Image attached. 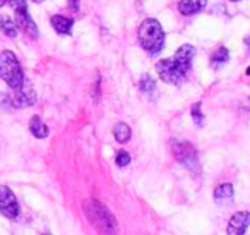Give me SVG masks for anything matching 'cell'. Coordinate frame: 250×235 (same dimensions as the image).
I'll return each mask as SVG.
<instances>
[{
	"mask_svg": "<svg viewBox=\"0 0 250 235\" xmlns=\"http://www.w3.org/2000/svg\"><path fill=\"white\" fill-rule=\"evenodd\" d=\"M249 225H250V213L249 211H238V213H235L229 218L226 232H228V235H243L247 228H249Z\"/></svg>",
	"mask_w": 250,
	"mask_h": 235,
	"instance_id": "10",
	"label": "cell"
},
{
	"mask_svg": "<svg viewBox=\"0 0 250 235\" xmlns=\"http://www.w3.org/2000/svg\"><path fill=\"white\" fill-rule=\"evenodd\" d=\"M233 2H238V0H233Z\"/></svg>",
	"mask_w": 250,
	"mask_h": 235,
	"instance_id": "27",
	"label": "cell"
},
{
	"mask_svg": "<svg viewBox=\"0 0 250 235\" xmlns=\"http://www.w3.org/2000/svg\"><path fill=\"white\" fill-rule=\"evenodd\" d=\"M29 131H31V134L38 139H43L48 136V127H46V124L38 117V115H35V117L29 120Z\"/></svg>",
	"mask_w": 250,
	"mask_h": 235,
	"instance_id": "14",
	"label": "cell"
},
{
	"mask_svg": "<svg viewBox=\"0 0 250 235\" xmlns=\"http://www.w3.org/2000/svg\"><path fill=\"white\" fill-rule=\"evenodd\" d=\"M11 108H14V105H12V98L9 96L7 93H2V91H0V110L9 112Z\"/></svg>",
	"mask_w": 250,
	"mask_h": 235,
	"instance_id": "20",
	"label": "cell"
},
{
	"mask_svg": "<svg viewBox=\"0 0 250 235\" xmlns=\"http://www.w3.org/2000/svg\"><path fill=\"white\" fill-rule=\"evenodd\" d=\"M139 43L147 53L156 55L161 52L165 45V31L161 28L160 21L156 19H146L139 26Z\"/></svg>",
	"mask_w": 250,
	"mask_h": 235,
	"instance_id": "2",
	"label": "cell"
},
{
	"mask_svg": "<svg viewBox=\"0 0 250 235\" xmlns=\"http://www.w3.org/2000/svg\"><path fill=\"white\" fill-rule=\"evenodd\" d=\"M0 31L9 38H16L18 36V24H16V21H12V18L2 14L0 16Z\"/></svg>",
	"mask_w": 250,
	"mask_h": 235,
	"instance_id": "15",
	"label": "cell"
},
{
	"mask_svg": "<svg viewBox=\"0 0 250 235\" xmlns=\"http://www.w3.org/2000/svg\"><path fill=\"white\" fill-rule=\"evenodd\" d=\"M173 153L175 158L187 166L190 172H199V160H197V151L195 148L187 141H175L173 142Z\"/></svg>",
	"mask_w": 250,
	"mask_h": 235,
	"instance_id": "5",
	"label": "cell"
},
{
	"mask_svg": "<svg viewBox=\"0 0 250 235\" xmlns=\"http://www.w3.org/2000/svg\"><path fill=\"white\" fill-rule=\"evenodd\" d=\"M113 136L118 142H127L130 139V136H132V131H130V127L127 124L118 122V124L113 127Z\"/></svg>",
	"mask_w": 250,
	"mask_h": 235,
	"instance_id": "16",
	"label": "cell"
},
{
	"mask_svg": "<svg viewBox=\"0 0 250 235\" xmlns=\"http://www.w3.org/2000/svg\"><path fill=\"white\" fill-rule=\"evenodd\" d=\"M228 59H229V52H228V48H225V47H219L218 50H216L214 53H212V57H211V64L214 67H218L219 64H226L228 62Z\"/></svg>",
	"mask_w": 250,
	"mask_h": 235,
	"instance_id": "17",
	"label": "cell"
},
{
	"mask_svg": "<svg viewBox=\"0 0 250 235\" xmlns=\"http://www.w3.org/2000/svg\"><path fill=\"white\" fill-rule=\"evenodd\" d=\"M67 2H69V7L72 9V11L79 9V0H67Z\"/></svg>",
	"mask_w": 250,
	"mask_h": 235,
	"instance_id": "22",
	"label": "cell"
},
{
	"mask_svg": "<svg viewBox=\"0 0 250 235\" xmlns=\"http://www.w3.org/2000/svg\"><path fill=\"white\" fill-rule=\"evenodd\" d=\"M52 26L59 35H69L70 29H72L74 21L70 18H65V16H53L52 18Z\"/></svg>",
	"mask_w": 250,
	"mask_h": 235,
	"instance_id": "13",
	"label": "cell"
},
{
	"mask_svg": "<svg viewBox=\"0 0 250 235\" xmlns=\"http://www.w3.org/2000/svg\"><path fill=\"white\" fill-rule=\"evenodd\" d=\"M245 45H247V50H249V52H250V36L245 40Z\"/></svg>",
	"mask_w": 250,
	"mask_h": 235,
	"instance_id": "23",
	"label": "cell"
},
{
	"mask_svg": "<svg viewBox=\"0 0 250 235\" xmlns=\"http://www.w3.org/2000/svg\"><path fill=\"white\" fill-rule=\"evenodd\" d=\"M156 70H158V76H160L165 83H170V84H180L185 77L184 74L177 69V66H175L171 59L160 60V62L156 64Z\"/></svg>",
	"mask_w": 250,
	"mask_h": 235,
	"instance_id": "7",
	"label": "cell"
},
{
	"mask_svg": "<svg viewBox=\"0 0 250 235\" xmlns=\"http://www.w3.org/2000/svg\"><path fill=\"white\" fill-rule=\"evenodd\" d=\"M84 214L87 216V220L91 221L94 228L98 230V234L101 235H117L118 234V225L117 218L110 213L104 204H101L96 199H87L83 204Z\"/></svg>",
	"mask_w": 250,
	"mask_h": 235,
	"instance_id": "1",
	"label": "cell"
},
{
	"mask_svg": "<svg viewBox=\"0 0 250 235\" xmlns=\"http://www.w3.org/2000/svg\"><path fill=\"white\" fill-rule=\"evenodd\" d=\"M11 7L14 9V14H16V24H18L19 29L29 35L31 38H38V28H36L35 21L31 19L28 12V5H26V0H7Z\"/></svg>",
	"mask_w": 250,
	"mask_h": 235,
	"instance_id": "4",
	"label": "cell"
},
{
	"mask_svg": "<svg viewBox=\"0 0 250 235\" xmlns=\"http://www.w3.org/2000/svg\"><path fill=\"white\" fill-rule=\"evenodd\" d=\"M194 55H195L194 47H192V45H182L180 48L175 52V55H173V59H171V60H173V64L177 66V69L185 76V74L190 70Z\"/></svg>",
	"mask_w": 250,
	"mask_h": 235,
	"instance_id": "8",
	"label": "cell"
},
{
	"mask_svg": "<svg viewBox=\"0 0 250 235\" xmlns=\"http://www.w3.org/2000/svg\"><path fill=\"white\" fill-rule=\"evenodd\" d=\"M208 5V0H180L178 2V11L184 16H194L201 12Z\"/></svg>",
	"mask_w": 250,
	"mask_h": 235,
	"instance_id": "11",
	"label": "cell"
},
{
	"mask_svg": "<svg viewBox=\"0 0 250 235\" xmlns=\"http://www.w3.org/2000/svg\"><path fill=\"white\" fill-rule=\"evenodd\" d=\"M154 86H156V83H154V79L149 76V74H144L143 79H141V91H144V93H151V91L154 90Z\"/></svg>",
	"mask_w": 250,
	"mask_h": 235,
	"instance_id": "18",
	"label": "cell"
},
{
	"mask_svg": "<svg viewBox=\"0 0 250 235\" xmlns=\"http://www.w3.org/2000/svg\"><path fill=\"white\" fill-rule=\"evenodd\" d=\"M214 201L218 204H229L233 201V186L221 184L214 189Z\"/></svg>",
	"mask_w": 250,
	"mask_h": 235,
	"instance_id": "12",
	"label": "cell"
},
{
	"mask_svg": "<svg viewBox=\"0 0 250 235\" xmlns=\"http://www.w3.org/2000/svg\"><path fill=\"white\" fill-rule=\"evenodd\" d=\"M115 163L118 166H127L130 163V155L127 151H118L117 156H115Z\"/></svg>",
	"mask_w": 250,
	"mask_h": 235,
	"instance_id": "21",
	"label": "cell"
},
{
	"mask_svg": "<svg viewBox=\"0 0 250 235\" xmlns=\"http://www.w3.org/2000/svg\"><path fill=\"white\" fill-rule=\"evenodd\" d=\"M0 77L12 88L18 90L22 83H24V74H22V67L19 64L18 57L11 52V50H4L0 53Z\"/></svg>",
	"mask_w": 250,
	"mask_h": 235,
	"instance_id": "3",
	"label": "cell"
},
{
	"mask_svg": "<svg viewBox=\"0 0 250 235\" xmlns=\"http://www.w3.org/2000/svg\"><path fill=\"white\" fill-rule=\"evenodd\" d=\"M247 74H249V76H250V67H249V69H247Z\"/></svg>",
	"mask_w": 250,
	"mask_h": 235,
	"instance_id": "26",
	"label": "cell"
},
{
	"mask_svg": "<svg viewBox=\"0 0 250 235\" xmlns=\"http://www.w3.org/2000/svg\"><path fill=\"white\" fill-rule=\"evenodd\" d=\"M33 2H36V4H42L43 0H33Z\"/></svg>",
	"mask_w": 250,
	"mask_h": 235,
	"instance_id": "25",
	"label": "cell"
},
{
	"mask_svg": "<svg viewBox=\"0 0 250 235\" xmlns=\"http://www.w3.org/2000/svg\"><path fill=\"white\" fill-rule=\"evenodd\" d=\"M0 213L9 220H14L19 214L18 197L7 186H0Z\"/></svg>",
	"mask_w": 250,
	"mask_h": 235,
	"instance_id": "6",
	"label": "cell"
},
{
	"mask_svg": "<svg viewBox=\"0 0 250 235\" xmlns=\"http://www.w3.org/2000/svg\"><path fill=\"white\" fill-rule=\"evenodd\" d=\"M36 103V93L33 90V86L29 83H22L21 86L16 90L14 96H12V105L16 108H22V107H31Z\"/></svg>",
	"mask_w": 250,
	"mask_h": 235,
	"instance_id": "9",
	"label": "cell"
},
{
	"mask_svg": "<svg viewBox=\"0 0 250 235\" xmlns=\"http://www.w3.org/2000/svg\"><path fill=\"white\" fill-rule=\"evenodd\" d=\"M192 118H194V122L197 124V127L204 125V115H202V112H201V103L192 105Z\"/></svg>",
	"mask_w": 250,
	"mask_h": 235,
	"instance_id": "19",
	"label": "cell"
},
{
	"mask_svg": "<svg viewBox=\"0 0 250 235\" xmlns=\"http://www.w3.org/2000/svg\"><path fill=\"white\" fill-rule=\"evenodd\" d=\"M43 235H50V234H43Z\"/></svg>",
	"mask_w": 250,
	"mask_h": 235,
	"instance_id": "28",
	"label": "cell"
},
{
	"mask_svg": "<svg viewBox=\"0 0 250 235\" xmlns=\"http://www.w3.org/2000/svg\"><path fill=\"white\" fill-rule=\"evenodd\" d=\"M5 2H7V0H0V7H2V5H4Z\"/></svg>",
	"mask_w": 250,
	"mask_h": 235,
	"instance_id": "24",
	"label": "cell"
}]
</instances>
